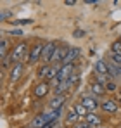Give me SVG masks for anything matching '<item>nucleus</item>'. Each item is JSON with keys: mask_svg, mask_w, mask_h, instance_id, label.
I'll list each match as a JSON object with an SVG mask.
<instances>
[{"mask_svg": "<svg viewBox=\"0 0 121 128\" xmlns=\"http://www.w3.org/2000/svg\"><path fill=\"white\" fill-rule=\"evenodd\" d=\"M100 109L104 112H107V114H114L118 109H120V104L116 102V100H112V99H109V100H104L100 104Z\"/></svg>", "mask_w": 121, "mask_h": 128, "instance_id": "5", "label": "nucleus"}, {"mask_svg": "<svg viewBox=\"0 0 121 128\" xmlns=\"http://www.w3.org/2000/svg\"><path fill=\"white\" fill-rule=\"evenodd\" d=\"M85 121L90 125V126H95V128H99L102 126V120H100V116H97L95 112H88V116L85 118Z\"/></svg>", "mask_w": 121, "mask_h": 128, "instance_id": "11", "label": "nucleus"}, {"mask_svg": "<svg viewBox=\"0 0 121 128\" xmlns=\"http://www.w3.org/2000/svg\"><path fill=\"white\" fill-rule=\"evenodd\" d=\"M111 61L114 64H118V66H121V54H111Z\"/></svg>", "mask_w": 121, "mask_h": 128, "instance_id": "23", "label": "nucleus"}, {"mask_svg": "<svg viewBox=\"0 0 121 128\" xmlns=\"http://www.w3.org/2000/svg\"><path fill=\"white\" fill-rule=\"evenodd\" d=\"M78 80H80V74H78V73H73V74L69 76V80H68V82H69V85L73 86V85H76V83H78Z\"/></svg>", "mask_w": 121, "mask_h": 128, "instance_id": "22", "label": "nucleus"}, {"mask_svg": "<svg viewBox=\"0 0 121 128\" xmlns=\"http://www.w3.org/2000/svg\"><path fill=\"white\" fill-rule=\"evenodd\" d=\"M73 109H74V112H76V114L80 116V120H85V118L88 116V112H90V111H88L86 107L83 106L81 102H78V104H74V107H73Z\"/></svg>", "mask_w": 121, "mask_h": 128, "instance_id": "17", "label": "nucleus"}, {"mask_svg": "<svg viewBox=\"0 0 121 128\" xmlns=\"http://www.w3.org/2000/svg\"><path fill=\"white\" fill-rule=\"evenodd\" d=\"M74 73V64H62L59 74H57V80H69V76Z\"/></svg>", "mask_w": 121, "mask_h": 128, "instance_id": "4", "label": "nucleus"}, {"mask_svg": "<svg viewBox=\"0 0 121 128\" xmlns=\"http://www.w3.org/2000/svg\"><path fill=\"white\" fill-rule=\"evenodd\" d=\"M74 36H76V38H81V36H85V31H83V30H76V31H74Z\"/></svg>", "mask_w": 121, "mask_h": 128, "instance_id": "26", "label": "nucleus"}, {"mask_svg": "<svg viewBox=\"0 0 121 128\" xmlns=\"http://www.w3.org/2000/svg\"><path fill=\"white\" fill-rule=\"evenodd\" d=\"M73 128H92V126H90V125H88L85 120H81V121H78V123H76Z\"/></svg>", "mask_w": 121, "mask_h": 128, "instance_id": "24", "label": "nucleus"}, {"mask_svg": "<svg viewBox=\"0 0 121 128\" xmlns=\"http://www.w3.org/2000/svg\"><path fill=\"white\" fill-rule=\"evenodd\" d=\"M120 40H121V36H120Z\"/></svg>", "mask_w": 121, "mask_h": 128, "instance_id": "31", "label": "nucleus"}, {"mask_svg": "<svg viewBox=\"0 0 121 128\" xmlns=\"http://www.w3.org/2000/svg\"><path fill=\"white\" fill-rule=\"evenodd\" d=\"M118 104H120V106H121V97H120V100H118Z\"/></svg>", "mask_w": 121, "mask_h": 128, "instance_id": "28", "label": "nucleus"}, {"mask_svg": "<svg viewBox=\"0 0 121 128\" xmlns=\"http://www.w3.org/2000/svg\"><path fill=\"white\" fill-rule=\"evenodd\" d=\"M71 88V85H69V82L68 80H62V82H59L57 85H56V88H54V94L56 95H66V92Z\"/></svg>", "mask_w": 121, "mask_h": 128, "instance_id": "10", "label": "nucleus"}, {"mask_svg": "<svg viewBox=\"0 0 121 128\" xmlns=\"http://www.w3.org/2000/svg\"><path fill=\"white\" fill-rule=\"evenodd\" d=\"M80 54H81V50L78 47H69V52H68V56H66V59H64L62 64H73L80 57Z\"/></svg>", "mask_w": 121, "mask_h": 128, "instance_id": "7", "label": "nucleus"}, {"mask_svg": "<svg viewBox=\"0 0 121 128\" xmlns=\"http://www.w3.org/2000/svg\"><path fill=\"white\" fill-rule=\"evenodd\" d=\"M64 102H66V95H56V97L50 100V109H54V111H60V107H62Z\"/></svg>", "mask_w": 121, "mask_h": 128, "instance_id": "14", "label": "nucleus"}, {"mask_svg": "<svg viewBox=\"0 0 121 128\" xmlns=\"http://www.w3.org/2000/svg\"><path fill=\"white\" fill-rule=\"evenodd\" d=\"M81 104L86 107L90 112H94L97 107H100L102 102H99V99H97V97H94V95H86V97H83V99H81Z\"/></svg>", "mask_w": 121, "mask_h": 128, "instance_id": "2", "label": "nucleus"}, {"mask_svg": "<svg viewBox=\"0 0 121 128\" xmlns=\"http://www.w3.org/2000/svg\"><path fill=\"white\" fill-rule=\"evenodd\" d=\"M9 48H10V42H9L7 38H2V42H0V56H2V61L5 59Z\"/></svg>", "mask_w": 121, "mask_h": 128, "instance_id": "18", "label": "nucleus"}, {"mask_svg": "<svg viewBox=\"0 0 121 128\" xmlns=\"http://www.w3.org/2000/svg\"><path fill=\"white\" fill-rule=\"evenodd\" d=\"M107 66H109V76H112V78H120V76H121V66L114 64L112 61H109Z\"/></svg>", "mask_w": 121, "mask_h": 128, "instance_id": "16", "label": "nucleus"}, {"mask_svg": "<svg viewBox=\"0 0 121 128\" xmlns=\"http://www.w3.org/2000/svg\"><path fill=\"white\" fill-rule=\"evenodd\" d=\"M90 90H92V95L94 97H102L107 90H106V86L102 85V83H99V82H95V83H92V86H90Z\"/></svg>", "mask_w": 121, "mask_h": 128, "instance_id": "13", "label": "nucleus"}, {"mask_svg": "<svg viewBox=\"0 0 121 128\" xmlns=\"http://www.w3.org/2000/svg\"><path fill=\"white\" fill-rule=\"evenodd\" d=\"M40 57H43V45L36 43L30 48V54H28V64H35L40 61Z\"/></svg>", "mask_w": 121, "mask_h": 128, "instance_id": "1", "label": "nucleus"}, {"mask_svg": "<svg viewBox=\"0 0 121 128\" xmlns=\"http://www.w3.org/2000/svg\"><path fill=\"white\" fill-rule=\"evenodd\" d=\"M118 92H120V97H121V88H120V90H118Z\"/></svg>", "mask_w": 121, "mask_h": 128, "instance_id": "29", "label": "nucleus"}, {"mask_svg": "<svg viewBox=\"0 0 121 128\" xmlns=\"http://www.w3.org/2000/svg\"><path fill=\"white\" fill-rule=\"evenodd\" d=\"M28 128H31V126H28Z\"/></svg>", "mask_w": 121, "mask_h": 128, "instance_id": "32", "label": "nucleus"}, {"mask_svg": "<svg viewBox=\"0 0 121 128\" xmlns=\"http://www.w3.org/2000/svg\"><path fill=\"white\" fill-rule=\"evenodd\" d=\"M50 73H52L50 64H43L40 69H38V76H42V78H48V76H50Z\"/></svg>", "mask_w": 121, "mask_h": 128, "instance_id": "20", "label": "nucleus"}, {"mask_svg": "<svg viewBox=\"0 0 121 128\" xmlns=\"http://www.w3.org/2000/svg\"><path fill=\"white\" fill-rule=\"evenodd\" d=\"M78 121H81V120H80V116H78V114L74 112V109H71V111L68 112V118H66V123H68V125H73V126H74V125H76Z\"/></svg>", "mask_w": 121, "mask_h": 128, "instance_id": "19", "label": "nucleus"}, {"mask_svg": "<svg viewBox=\"0 0 121 128\" xmlns=\"http://www.w3.org/2000/svg\"><path fill=\"white\" fill-rule=\"evenodd\" d=\"M50 121H48V118H47V114H40V116H36L35 120H33V123H31V128H43L47 126Z\"/></svg>", "mask_w": 121, "mask_h": 128, "instance_id": "12", "label": "nucleus"}, {"mask_svg": "<svg viewBox=\"0 0 121 128\" xmlns=\"http://www.w3.org/2000/svg\"><path fill=\"white\" fill-rule=\"evenodd\" d=\"M111 54H121V40L111 43Z\"/></svg>", "mask_w": 121, "mask_h": 128, "instance_id": "21", "label": "nucleus"}, {"mask_svg": "<svg viewBox=\"0 0 121 128\" xmlns=\"http://www.w3.org/2000/svg\"><path fill=\"white\" fill-rule=\"evenodd\" d=\"M68 52H69V48L68 47H57V50H56V54H54V57H52V62H64V59H66V56H68Z\"/></svg>", "mask_w": 121, "mask_h": 128, "instance_id": "9", "label": "nucleus"}, {"mask_svg": "<svg viewBox=\"0 0 121 128\" xmlns=\"http://www.w3.org/2000/svg\"><path fill=\"white\" fill-rule=\"evenodd\" d=\"M22 71H24V64L22 62L14 64V66L10 68V71H9V80H10V82H18L21 76H22Z\"/></svg>", "mask_w": 121, "mask_h": 128, "instance_id": "3", "label": "nucleus"}, {"mask_svg": "<svg viewBox=\"0 0 121 128\" xmlns=\"http://www.w3.org/2000/svg\"><path fill=\"white\" fill-rule=\"evenodd\" d=\"M95 71H97V74H100V76H106V74H109V66L106 61H97L95 62Z\"/></svg>", "mask_w": 121, "mask_h": 128, "instance_id": "15", "label": "nucleus"}, {"mask_svg": "<svg viewBox=\"0 0 121 128\" xmlns=\"http://www.w3.org/2000/svg\"><path fill=\"white\" fill-rule=\"evenodd\" d=\"M48 90H50V85H48L47 82H42V83H38V85L35 86L33 94H35V97L42 99V97H45V95L48 94Z\"/></svg>", "mask_w": 121, "mask_h": 128, "instance_id": "8", "label": "nucleus"}, {"mask_svg": "<svg viewBox=\"0 0 121 128\" xmlns=\"http://www.w3.org/2000/svg\"><path fill=\"white\" fill-rule=\"evenodd\" d=\"M64 4H66V5H69V7H71V5H74V4H76V2H74V0H66V2H64Z\"/></svg>", "mask_w": 121, "mask_h": 128, "instance_id": "27", "label": "nucleus"}, {"mask_svg": "<svg viewBox=\"0 0 121 128\" xmlns=\"http://www.w3.org/2000/svg\"><path fill=\"white\" fill-rule=\"evenodd\" d=\"M56 50H57V47L54 45V43H47V45H43V61L48 64L52 62V57H54V54H56Z\"/></svg>", "mask_w": 121, "mask_h": 128, "instance_id": "6", "label": "nucleus"}, {"mask_svg": "<svg viewBox=\"0 0 121 128\" xmlns=\"http://www.w3.org/2000/svg\"><path fill=\"white\" fill-rule=\"evenodd\" d=\"M99 128H106V126H99Z\"/></svg>", "mask_w": 121, "mask_h": 128, "instance_id": "30", "label": "nucleus"}, {"mask_svg": "<svg viewBox=\"0 0 121 128\" xmlns=\"http://www.w3.org/2000/svg\"><path fill=\"white\" fill-rule=\"evenodd\" d=\"M106 90H109V92H114V90H116V83H112V82H109V83L106 85Z\"/></svg>", "mask_w": 121, "mask_h": 128, "instance_id": "25", "label": "nucleus"}]
</instances>
